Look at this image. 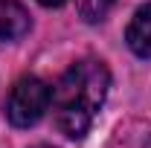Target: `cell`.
<instances>
[{
    "mask_svg": "<svg viewBox=\"0 0 151 148\" xmlns=\"http://www.w3.org/2000/svg\"><path fill=\"white\" fill-rule=\"evenodd\" d=\"M41 6H50V9H55V6H64L67 0H38Z\"/></svg>",
    "mask_w": 151,
    "mask_h": 148,
    "instance_id": "6",
    "label": "cell"
},
{
    "mask_svg": "<svg viewBox=\"0 0 151 148\" xmlns=\"http://www.w3.org/2000/svg\"><path fill=\"white\" fill-rule=\"evenodd\" d=\"M50 105H52L50 84L41 81V78H35V75H26L9 93L6 116H9V122L15 128H29V125H35L38 119L50 111Z\"/></svg>",
    "mask_w": 151,
    "mask_h": 148,
    "instance_id": "2",
    "label": "cell"
},
{
    "mask_svg": "<svg viewBox=\"0 0 151 148\" xmlns=\"http://www.w3.org/2000/svg\"><path fill=\"white\" fill-rule=\"evenodd\" d=\"M125 41H128V47L134 50V55L151 58V3H145V6L137 9V15L128 23Z\"/></svg>",
    "mask_w": 151,
    "mask_h": 148,
    "instance_id": "3",
    "label": "cell"
},
{
    "mask_svg": "<svg viewBox=\"0 0 151 148\" xmlns=\"http://www.w3.org/2000/svg\"><path fill=\"white\" fill-rule=\"evenodd\" d=\"M113 0H78V12L87 23H99V20L108 18Z\"/></svg>",
    "mask_w": 151,
    "mask_h": 148,
    "instance_id": "5",
    "label": "cell"
},
{
    "mask_svg": "<svg viewBox=\"0 0 151 148\" xmlns=\"http://www.w3.org/2000/svg\"><path fill=\"white\" fill-rule=\"evenodd\" d=\"M108 87H111V73L102 61L87 58L73 64L52 90V111H55L58 131L70 139L84 137L93 125V116L105 105Z\"/></svg>",
    "mask_w": 151,
    "mask_h": 148,
    "instance_id": "1",
    "label": "cell"
},
{
    "mask_svg": "<svg viewBox=\"0 0 151 148\" xmlns=\"http://www.w3.org/2000/svg\"><path fill=\"white\" fill-rule=\"evenodd\" d=\"M38 148H50V145H38Z\"/></svg>",
    "mask_w": 151,
    "mask_h": 148,
    "instance_id": "7",
    "label": "cell"
},
{
    "mask_svg": "<svg viewBox=\"0 0 151 148\" xmlns=\"http://www.w3.org/2000/svg\"><path fill=\"white\" fill-rule=\"evenodd\" d=\"M29 32V12L15 0H0V41H18Z\"/></svg>",
    "mask_w": 151,
    "mask_h": 148,
    "instance_id": "4",
    "label": "cell"
}]
</instances>
